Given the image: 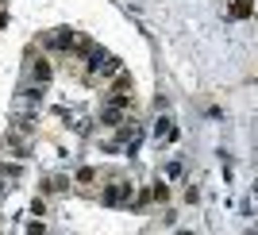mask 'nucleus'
I'll use <instances>...</instances> for the list:
<instances>
[{
    "mask_svg": "<svg viewBox=\"0 0 258 235\" xmlns=\"http://www.w3.org/2000/svg\"><path fill=\"white\" fill-rule=\"evenodd\" d=\"M50 46H54V50H70V54H74V50H85L89 43H85L77 31H58V35L50 39Z\"/></svg>",
    "mask_w": 258,
    "mask_h": 235,
    "instance_id": "f257e3e1",
    "label": "nucleus"
},
{
    "mask_svg": "<svg viewBox=\"0 0 258 235\" xmlns=\"http://www.w3.org/2000/svg\"><path fill=\"white\" fill-rule=\"evenodd\" d=\"M127 197H131V182L119 178V182H108V189H104L100 201H104V204H119V201H127Z\"/></svg>",
    "mask_w": 258,
    "mask_h": 235,
    "instance_id": "f03ea898",
    "label": "nucleus"
},
{
    "mask_svg": "<svg viewBox=\"0 0 258 235\" xmlns=\"http://www.w3.org/2000/svg\"><path fill=\"white\" fill-rule=\"evenodd\" d=\"M31 77L39 81V85H46V81H50V62H46L43 54H39V58H31Z\"/></svg>",
    "mask_w": 258,
    "mask_h": 235,
    "instance_id": "7ed1b4c3",
    "label": "nucleus"
},
{
    "mask_svg": "<svg viewBox=\"0 0 258 235\" xmlns=\"http://www.w3.org/2000/svg\"><path fill=\"white\" fill-rule=\"evenodd\" d=\"M119 116H123V108H112V104H108L104 112H100V120H104L108 128H119Z\"/></svg>",
    "mask_w": 258,
    "mask_h": 235,
    "instance_id": "20e7f679",
    "label": "nucleus"
},
{
    "mask_svg": "<svg viewBox=\"0 0 258 235\" xmlns=\"http://www.w3.org/2000/svg\"><path fill=\"white\" fill-rule=\"evenodd\" d=\"M93 182H97V170H93V166H81V170H77V185H81V189H89Z\"/></svg>",
    "mask_w": 258,
    "mask_h": 235,
    "instance_id": "39448f33",
    "label": "nucleus"
},
{
    "mask_svg": "<svg viewBox=\"0 0 258 235\" xmlns=\"http://www.w3.org/2000/svg\"><path fill=\"white\" fill-rule=\"evenodd\" d=\"M151 193H154V201H170V185H166V182H158Z\"/></svg>",
    "mask_w": 258,
    "mask_h": 235,
    "instance_id": "423d86ee",
    "label": "nucleus"
},
{
    "mask_svg": "<svg viewBox=\"0 0 258 235\" xmlns=\"http://www.w3.org/2000/svg\"><path fill=\"white\" fill-rule=\"evenodd\" d=\"M43 189H46V193H62V189H66V178H50Z\"/></svg>",
    "mask_w": 258,
    "mask_h": 235,
    "instance_id": "0eeeda50",
    "label": "nucleus"
},
{
    "mask_svg": "<svg viewBox=\"0 0 258 235\" xmlns=\"http://www.w3.org/2000/svg\"><path fill=\"white\" fill-rule=\"evenodd\" d=\"M151 201H154V193H151V189H143L139 197H135V208H147V204H151Z\"/></svg>",
    "mask_w": 258,
    "mask_h": 235,
    "instance_id": "6e6552de",
    "label": "nucleus"
},
{
    "mask_svg": "<svg viewBox=\"0 0 258 235\" xmlns=\"http://www.w3.org/2000/svg\"><path fill=\"white\" fill-rule=\"evenodd\" d=\"M231 12H235V16H250V0H235Z\"/></svg>",
    "mask_w": 258,
    "mask_h": 235,
    "instance_id": "1a4fd4ad",
    "label": "nucleus"
},
{
    "mask_svg": "<svg viewBox=\"0 0 258 235\" xmlns=\"http://www.w3.org/2000/svg\"><path fill=\"white\" fill-rule=\"evenodd\" d=\"M181 235H193V231H181Z\"/></svg>",
    "mask_w": 258,
    "mask_h": 235,
    "instance_id": "9d476101",
    "label": "nucleus"
}]
</instances>
